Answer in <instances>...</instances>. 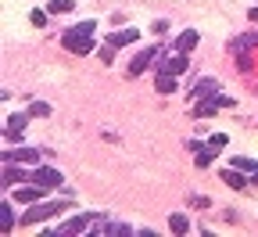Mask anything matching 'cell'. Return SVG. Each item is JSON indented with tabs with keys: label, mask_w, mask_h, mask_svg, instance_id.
I'll use <instances>...</instances> for the list:
<instances>
[{
	"label": "cell",
	"mask_w": 258,
	"mask_h": 237,
	"mask_svg": "<svg viewBox=\"0 0 258 237\" xmlns=\"http://www.w3.org/2000/svg\"><path fill=\"white\" fill-rule=\"evenodd\" d=\"M93 32H97V22H79V25H72V29L61 36V43L69 47L72 54H86V51L93 47V40H90Z\"/></svg>",
	"instance_id": "1"
},
{
	"label": "cell",
	"mask_w": 258,
	"mask_h": 237,
	"mask_svg": "<svg viewBox=\"0 0 258 237\" xmlns=\"http://www.w3.org/2000/svg\"><path fill=\"white\" fill-rule=\"evenodd\" d=\"M64 209H69V201H36V205H29L25 216H22V226H36L50 216H61Z\"/></svg>",
	"instance_id": "2"
},
{
	"label": "cell",
	"mask_w": 258,
	"mask_h": 237,
	"mask_svg": "<svg viewBox=\"0 0 258 237\" xmlns=\"http://www.w3.org/2000/svg\"><path fill=\"white\" fill-rule=\"evenodd\" d=\"M29 115H32V112H18V115H11V119H8V126H4V137H8L11 144H18V140H22V129H25Z\"/></svg>",
	"instance_id": "3"
},
{
	"label": "cell",
	"mask_w": 258,
	"mask_h": 237,
	"mask_svg": "<svg viewBox=\"0 0 258 237\" xmlns=\"http://www.w3.org/2000/svg\"><path fill=\"white\" fill-rule=\"evenodd\" d=\"M32 180H36L40 187H47V191H50V187H61V183H64V176L57 173V169H50V165H40L36 173H32Z\"/></svg>",
	"instance_id": "4"
},
{
	"label": "cell",
	"mask_w": 258,
	"mask_h": 237,
	"mask_svg": "<svg viewBox=\"0 0 258 237\" xmlns=\"http://www.w3.org/2000/svg\"><path fill=\"white\" fill-rule=\"evenodd\" d=\"M154 58H158V47H144V51H137V58L129 61V76H140Z\"/></svg>",
	"instance_id": "5"
},
{
	"label": "cell",
	"mask_w": 258,
	"mask_h": 237,
	"mask_svg": "<svg viewBox=\"0 0 258 237\" xmlns=\"http://www.w3.org/2000/svg\"><path fill=\"white\" fill-rule=\"evenodd\" d=\"M97 219H101V216H76V219H69V223H61L57 233H83V230H93Z\"/></svg>",
	"instance_id": "6"
},
{
	"label": "cell",
	"mask_w": 258,
	"mask_h": 237,
	"mask_svg": "<svg viewBox=\"0 0 258 237\" xmlns=\"http://www.w3.org/2000/svg\"><path fill=\"white\" fill-rule=\"evenodd\" d=\"M43 191H47V187H40V183H25V187H18V191H15V201L36 205V201H43Z\"/></svg>",
	"instance_id": "7"
},
{
	"label": "cell",
	"mask_w": 258,
	"mask_h": 237,
	"mask_svg": "<svg viewBox=\"0 0 258 237\" xmlns=\"http://www.w3.org/2000/svg\"><path fill=\"white\" fill-rule=\"evenodd\" d=\"M15 162H40V151H36V148H15V151H4V165H15Z\"/></svg>",
	"instance_id": "8"
},
{
	"label": "cell",
	"mask_w": 258,
	"mask_h": 237,
	"mask_svg": "<svg viewBox=\"0 0 258 237\" xmlns=\"http://www.w3.org/2000/svg\"><path fill=\"white\" fill-rule=\"evenodd\" d=\"M154 90H158V93H172V90H176V72L158 69V76H154Z\"/></svg>",
	"instance_id": "9"
},
{
	"label": "cell",
	"mask_w": 258,
	"mask_h": 237,
	"mask_svg": "<svg viewBox=\"0 0 258 237\" xmlns=\"http://www.w3.org/2000/svg\"><path fill=\"white\" fill-rule=\"evenodd\" d=\"M137 36H140V32H137L133 25H129V29L111 32V36H108V43H111V47H125V43H137Z\"/></svg>",
	"instance_id": "10"
},
{
	"label": "cell",
	"mask_w": 258,
	"mask_h": 237,
	"mask_svg": "<svg viewBox=\"0 0 258 237\" xmlns=\"http://www.w3.org/2000/svg\"><path fill=\"white\" fill-rule=\"evenodd\" d=\"M222 180L230 183V187H237V191H247V183H251V180H247V173H240L237 165H233V169H226V173H222Z\"/></svg>",
	"instance_id": "11"
},
{
	"label": "cell",
	"mask_w": 258,
	"mask_h": 237,
	"mask_svg": "<svg viewBox=\"0 0 258 237\" xmlns=\"http://www.w3.org/2000/svg\"><path fill=\"white\" fill-rule=\"evenodd\" d=\"M194 47H198V32H194V29H186V32H179V36H176V51H179V54H190Z\"/></svg>",
	"instance_id": "12"
},
{
	"label": "cell",
	"mask_w": 258,
	"mask_h": 237,
	"mask_svg": "<svg viewBox=\"0 0 258 237\" xmlns=\"http://www.w3.org/2000/svg\"><path fill=\"white\" fill-rule=\"evenodd\" d=\"M11 226H15V212H11V201H0V230H4V233H11Z\"/></svg>",
	"instance_id": "13"
},
{
	"label": "cell",
	"mask_w": 258,
	"mask_h": 237,
	"mask_svg": "<svg viewBox=\"0 0 258 237\" xmlns=\"http://www.w3.org/2000/svg\"><path fill=\"white\" fill-rule=\"evenodd\" d=\"M212 93H215V79H201L198 86L190 90V97H194V101H198V97H212Z\"/></svg>",
	"instance_id": "14"
},
{
	"label": "cell",
	"mask_w": 258,
	"mask_h": 237,
	"mask_svg": "<svg viewBox=\"0 0 258 237\" xmlns=\"http://www.w3.org/2000/svg\"><path fill=\"white\" fill-rule=\"evenodd\" d=\"M169 230H172V233H190V219L176 212V216H169Z\"/></svg>",
	"instance_id": "15"
},
{
	"label": "cell",
	"mask_w": 258,
	"mask_h": 237,
	"mask_svg": "<svg viewBox=\"0 0 258 237\" xmlns=\"http://www.w3.org/2000/svg\"><path fill=\"white\" fill-rule=\"evenodd\" d=\"M101 233H108V237H125V233H133L125 223H104V230Z\"/></svg>",
	"instance_id": "16"
},
{
	"label": "cell",
	"mask_w": 258,
	"mask_h": 237,
	"mask_svg": "<svg viewBox=\"0 0 258 237\" xmlns=\"http://www.w3.org/2000/svg\"><path fill=\"white\" fill-rule=\"evenodd\" d=\"M233 165L240 169V173H258V162H254V158H244V155H237Z\"/></svg>",
	"instance_id": "17"
},
{
	"label": "cell",
	"mask_w": 258,
	"mask_h": 237,
	"mask_svg": "<svg viewBox=\"0 0 258 237\" xmlns=\"http://www.w3.org/2000/svg\"><path fill=\"white\" fill-rule=\"evenodd\" d=\"M47 11H50V15H69V11H72V0H50Z\"/></svg>",
	"instance_id": "18"
},
{
	"label": "cell",
	"mask_w": 258,
	"mask_h": 237,
	"mask_svg": "<svg viewBox=\"0 0 258 237\" xmlns=\"http://www.w3.org/2000/svg\"><path fill=\"white\" fill-rule=\"evenodd\" d=\"M165 69H169V72H176V76H183V72H186V54H179V58H172V61L165 65Z\"/></svg>",
	"instance_id": "19"
},
{
	"label": "cell",
	"mask_w": 258,
	"mask_h": 237,
	"mask_svg": "<svg viewBox=\"0 0 258 237\" xmlns=\"http://www.w3.org/2000/svg\"><path fill=\"white\" fill-rule=\"evenodd\" d=\"M212 158H215V148H201V151H198V165H201V169H208Z\"/></svg>",
	"instance_id": "20"
},
{
	"label": "cell",
	"mask_w": 258,
	"mask_h": 237,
	"mask_svg": "<svg viewBox=\"0 0 258 237\" xmlns=\"http://www.w3.org/2000/svg\"><path fill=\"white\" fill-rule=\"evenodd\" d=\"M15 180H25V176L18 173V169H15V165H8V169H4V187H11Z\"/></svg>",
	"instance_id": "21"
},
{
	"label": "cell",
	"mask_w": 258,
	"mask_h": 237,
	"mask_svg": "<svg viewBox=\"0 0 258 237\" xmlns=\"http://www.w3.org/2000/svg\"><path fill=\"white\" fill-rule=\"evenodd\" d=\"M47 15H50V11H40V8H36V11H32V15H29V22H32V25H36V29H40V25H47Z\"/></svg>",
	"instance_id": "22"
},
{
	"label": "cell",
	"mask_w": 258,
	"mask_h": 237,
	"mask_svg": "<svg viewBox=\"0 0 258 237\" xmlns=\"http://www.w3.org/2000/svg\"><path fill=\"white\" fill-rule=\"evenodd\" d=\"M29 112H32V115H36V119H40V115L47 119V115H50V105H43V101H36V105H32Z\"/></svg>",
	"instance_id": "23"
},
{
	"label": "cell",
	"mask_w": 258,
	"mask_h": 237,
	"mask_svg": "<svg viewBox=\"0 0 258 237\" xmlns=\"http://www.w3.org/2000/svg\"><path fill=\"white\" fill-rule=\"evenodd\" d=\"M208 148H215V151H219V148H226V133H212V140H208Z\"/></svg>",
	"instance_id": "24"
},
{
	"label": "cell",
	"mask_w": 258,
	"mask_h": 237,
	"mask_svg": "<svg viewBox=\"0 0 258 237\" xmlns=\"http://www.w3.org/2000/svg\"><path fill=\"white\" fill-rule=\"evenodd\" d=\"M111 58H115V47H111V43H108V47H104V51H101V61H111Z\"/></svg>",
	"instance_id": "25"
},
{
	"label": "cell",
	"mask_w": 258,
	"mask_h": 237,
	"mask_svg": "<svg viewBox=\"0 0 258 237\" xmlns=\"http://www.w3.org/2000/svg\"><path fill=\"white\" fill-rule=\"evenodd\" d=\"M247 18H251V22H258V8H251V11H247Z\"/></svg>",
	"instance_id": "26"
},
{
	"label": "cell",
	"mask_w": 258,
	"mask_h": 237,
	"mask_svg": "<svg viewBox=\"0 0 258 237\" xmlns=\"http://www.w3.org/2000/svg\"><path fill=\"white\" fill-rule=\"evenodd\" d=\"M251 183H254V187H258V173H251Z\"/></svg>",
	"instance_id": "27"
}]
</instances>
